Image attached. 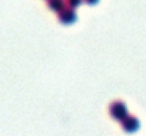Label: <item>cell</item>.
I'll return each instance as SVG.
<instances>
[{
	"label": "cell",
	"mask_w": 146,
	"mask_h": 136,
	"mask_svg": "<svg viewBox=\"0 0 146 136\" xmlns=\"http://www.w3.org/2000/svg\"><path fill=\"white\" fill-rule=\"evenodd\" d=\"M109 115H111L112 119L122 122L128 116V108H126V105L122 101H115L109 106Z\"/></svg>",
	"instance_id": "6da1fadb"
},
{
	"label": "cell",
	"mask_w": 146,
	"mask_h": 136,
	"mask_svg": "<svg viewBox=\"0 0 146 136\" xmlns=\"http://www.w3.org/2000/svg\"><path fill=\"white\" fill-rule=\"evenodd\" d=\"M57 19H58V21L62 23V24H72V23H75V20H77V13H75V10H74L72 7L65 6L61 11L57 13Z\"/></svg>",
	"instance_id": "7a4b0ae2"
},
{
	"label": "cell",
	"mask_w": 146,
	"mask_h": 136,
	"mask_svg": "<svg viewBox=\"0 0 146 136\" xmlns=\"http://www.w3.org/2000/svg\"><path fill=\"white\" fill-rule=\"evenodd\" d=\"M139 126H141L139 119L135 118V116H132V115H128V116L122 121V129H123L125 132H129V133L136 132V131L139 129Z\"/></svg>",
	"instance_id": "3957f363"
},
{
	"label": "cell",
	"mask_w": 146,
	"mask_h": 136,
	"mask_svg": "<svg viewBox=\"0 0 146 136\" xmlns=\"http://www.w3.org/2000/svg\"><path fill=\"white\" fill-rule=\"evenodd\" d=\"M47 6L52 11L58 13V11H61L67 6V1L65 0H47Z\"/></svg>",
	"instance_id": "277c9868"
},
{
	"label": "cell",
	"mask_w": 146,
	"mask_h": 136,
	"mask_svg": "<svg viewBox=\"0 0 146 136\" xmlns=\"http://www.w3.org/2000/svg\"><path fill=\"white\" fill-rule=\"evenodd\" d=\"M65 1H67V6H70V7L75 9V7H78L84 0H65Z\"/></svg>",
	"instance_id": "5b68a950"
},
{
	"label": "cell",
	"mask_w": 146,
	"mask_h": 136,
	"mask_svg": "<svg viewBox=\"0 0 146 136\" xmlns=\"http://www.w3.org/2000/svg\"><path fill=\"white\" fill-rule=\"evenodd\" d=\"M87 4H97L98 3V0H84Z\"/></svg>",
	"instance_id": "8992f818"
}]
</instances>
